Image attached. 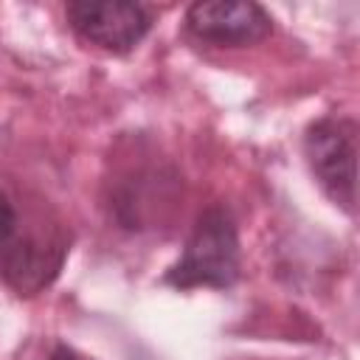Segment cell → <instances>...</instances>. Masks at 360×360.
<instances>
[{"label": "cell", "mask_w": 360, "mask_h": 360, "mask_svg": "<svg viewBox=\"0 0 360 360\" xmlns=\"http://www.w3.org/2000/svg\"><path fill=\"white\" fill-rule=\"evenodd\" d=\"M186 31L214 48H245L273 34V17L253 0H197L186 8Z\"/></svg>", "instance_id": "cell-5"}, {"label": "cell", "mask_w": 360, "mask_h": 360, "mask_svg": "<svg viewBox=\"0 0 360 360\" xmlns=\"http://www.w3.org/2000/svg\"><path fill=\"white\" fill-rule=\"evenodd\" d=\"M65 17L84 42L110 53L135 51L155 22V11L135 0H70Z\"/></svg>", "instance_id": "cell-4"}, {"label": "cell", "mask_w": 360, "mask_h": 360, "mask_svg": "<svg viewBox=\"0 0 360 360\" xmlns=\"http://www.w3.org/2000/svg\"><path fill=\"white\" fill-rule=\"evenodd\" d=\"M360 127L349 115H323L304 129V158L321 191L346 214L357 211Z\"/></svg>", "instance_id": "cell-3"}, {"label": "cell", "mask_w": 360, "mask_h": 360, "mask_svg": "<svg viewBox=\"0 0 360 360\" xmlns=\"http://www.w3.org/2000/svg\"><path fill=\"white\" fill-rule=\"evenodd\" d=\"M242 276L239 225L225 202L205 205L180 250V259L163 273L174 290H231Z\"/></svg>", "instance_id": "cell-2"}, {"label": "cell", "mask_w": 360, "mask_h": 360, "mask_svg": "<svg viewBox=\"0 0 360 360\" xmlns=\"http://www.w3.org/2000/svg\"><path fill=\"white\" fill-rule=\"evenodd\" d=\"M70 253L68 228L42 205H28L0 180V281L17 295L45 292Z\"/></svg>", "instance_id": "cell-1"}, {"label": "cell", "mask_w": 360, "mask_h": 360, "mask_svg": "<svg viewBox=\"0 0 360 360\" xmlns=\"http://www.w3.org/2000/svg\"><path fill=\"white\" fill-rule=\"evenodd\" d=\"M48 360H93V357H87L84 352H79V349H73L68 343H56Z\"/></svg>", "instance_id": "cell-6"}]
</instances>
